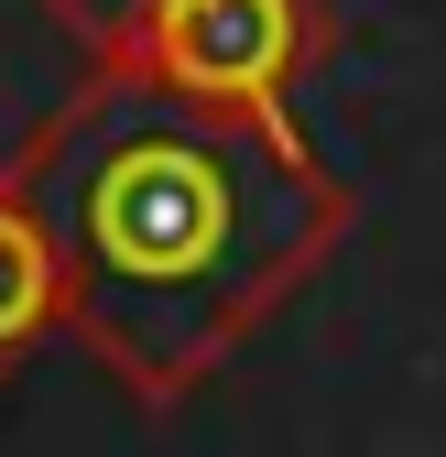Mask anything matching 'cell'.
<instances>
[{"mask_svg":"<svg viewBox=\"0 0 446 457\" xmlns=\"http://www.w3.org/2000/svg\"><path fill=\"white\" fill-rule=\"evenodd\" d=\"M12 186L54 251L66 327L142 403H186L207 370L349 240V186L142 66H109L44 120Z\"/></svg>","mask_w":446,"mask_h":457,"instance_id":"obj_1","label":"cell"},{"mask_svg":"<svg viewBox=\"0 0 446 457\" xmlns=\"http://www.w3.org/2000/svg\"><path fill=\"white\" fill-rule=\"evenodd\" d=\"M305 44H316L305 0H163L120 66H142V77H163V87H186V98H207V109H240V120H261L272 142L316 153V142L294 131V109H284V98H294V66H305Z\"/></svg>","mask_w":446,"mask_h":457,"instance_id":"obj_2","label":"cell"},{"mask_svg":"<svg viewBox=\"0 0 446 457\" xmlns=\"http://www.w3.org/2000/svg\"><path fill=\"white\" fill-rule=\"evenodd\" d=\"M54 316H66V283H54V251H44L22 186H12V163H0V360L33 349Z\"/></svg>","mask_w":446,"mask_h":457,"instance_id":"obj_3","label":"cell"},{"mask_svg":"<svg viewBox=\"0 0 446 457\" xmlns=\"http://www.w3.org/2000/svg\"><path fill=\"white\" fill-rule=\"evenodd\" d=\"M44 12H54V22H66V33H77L87 54H109V66H120V54L142 44V22L163 12V0H44Z\"/></svg>","mask_w":446,"mask_h":457,"instance_id":"obj_4","label":"cell"}]
</instances>
